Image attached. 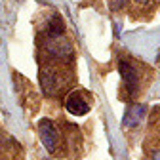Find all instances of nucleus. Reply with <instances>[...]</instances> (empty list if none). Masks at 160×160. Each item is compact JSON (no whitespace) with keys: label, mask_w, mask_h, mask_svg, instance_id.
<instances>
[{"label":"nucleus","mask_w":160,"mask_h":160,"mask_svg":"<svg viewBox=\"0 0 160 160\" xmlns=\"http://www.w3.org/2000/svg\"><path fill=\"white\" fill-rule=\"evenodd\" d=\"M132 4L139 10H152L156 4H160V0H132Z\"/></svg>","instance_id":"6e6552de"},{"label":"nucleus","mask_w":160,"mask_h":160,"mask_svg":"<svg viewBox=\"0 0 160 160\" xmlns=\"http://www.w3.org/2000/svg\"><path fill=\"white\" fill-rule=\"evenodd\" d=\"M69 71L63 67V63L57 61H48L40 69V86H42L46 95H59L67 86H69Z\"/></svg>","instance_id":"f257e3e1"},{"label":"nucleus","mask_w":160,"mask_h":160,"mask_svg":"<svg viewBox=\"0 0 160 160\" xmlns=\"http://www.w3.org/2000/svg\"><path fill=\"white\" fill-rule=\"evenodd\" d=\"M44 52L50 61L69 63L72 59V44L65 36H46L44 38Z\"/></svg>","instance_id":"f03ea898"},{"label":"nucleus","mask_w":160,"mask_h":160,"mask_svg":"<svg viewBox=\"0 0 160 160\" xmlns=\"http://www.w3.org/2000/svg\"><path fill=\"white\" fill-rule=\"evenodd\" d=\"M147 114V107L141 103H132L128 105L126 112H124V126L126 128H135Z\"/></svg>","instance_id":"423d86ee"},{"label":"nucleus","mask_w":160,"mask_h":160,"mask_svg":"<svg viewBox=\"0 0 160 160\" xmlns=\"http://www.w3.org/2000/svg\"><path fill=\"white\" fill-rule=\"evenodd\" d=\"M151 160H160V147L151 149Z\"/></svg>","instance_id":"9d476101"},{"label":"nucleus","mask_w":160,"mask_h":160,"mask_svg":"<svg viewBox=\"0 0 160 160\" xmlns=\"http://www.w3.org/2000/svg\"><path fill=\"white\" fill-rule=\"evenodd\" d=\"M65 109L74 116H84L90 111V101L84 92H71L65 99Z\"/></svg>","instance_id":"39448f33"},{"label":"nucleus","mask_w":160,"mask_h":160,"mask_svg":"<svg viewBox=\"0 0 160 160\" xmlns=\"http://www.w3.org/2000/svg\"><path fill=\"white\" fill-rule=\"evenodd\" d=\"M118 71H120V76H122L124 90L128 92L130 97H135L139 93V88H141V74H139V69L132 61H128V59H120Z\"/></svg>","instance_id":"7ed1b4c3"},{"label":"nucleus","mask_w":160,"mask_h":160,"mask_svg":"<svg viewBox=\"0 0 160 160\" xmlns=\"http://www.w3.org/2000/svg\"><path fill=\"white\" fill-rule=\"evenodd\" d=\"M109 4H111V10L112 12H118L120 8L126 4V0H109Z\"/></svg>","instance_id":"1a4fd4ad"},{"label":"nucleus","mask_w":160,"mask_h":160,"mask_svg":"<svg viewBox=\"0 0 160 160\" xmlns=\"http://www.w3.org/2000/svg\"><path fill=\"white\" fill-rule=\"evenodd\" d=\"M65 34V23L59 13H53L46 25V36H63Z\"/></svg>","instance_id":"0eeeda50"},{"label":"nucleus","mask_w":160,"mask_h":160,"mask_svg":"<svg viewBox=\"0 0 160 160\" xmlns=\"http://www.w3.org/2000/svg\"><path fill=\"white\" fill-rule=\"evenodd\" d=\"M38 133H40V139H42V145L46 147L48 152H57L59 149V130L57 126L52 122L50 118H42L38 122Z\"/></svg>","instance_id":"20e7f679"}]
</instances>
